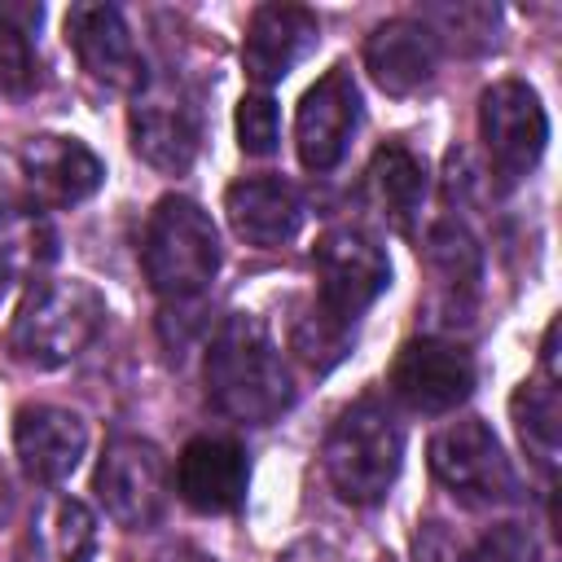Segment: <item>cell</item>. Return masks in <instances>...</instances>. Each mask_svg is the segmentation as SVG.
<instances>
[{
  "mask_svg": "<svg viewBox=\"0 0 562 562\" xmlns=\"http://www.w3.org/2000/svg\"><path fill=\"white\" fill-rule=\"evenodd\" d=\"M105 325V299L79 281V277H66V281H40L13 325H9V351L22 360V364H35V369H57L66 360H75Z\"/></svg>",
  "mask_w": 562,
  "mask_h": 562,
  "instance_id": "3",
  "label": "cell"
},
{
  "mask_svg": "<svg viewBox=\"0 0 562 562\" xmlns=\"http://www.w3.org/2000/svg\"><path fill=\"white\" fill-rule=\"evenodd\" d=\"M509 413H514V430H518L527 457L544 474H553V465H558V435H562V400H558L553 378H527L514 391Z\"/></svg>",
  "mask_w": 562,
  "mask_h": 562,
  "instance_id": "23",
  "label": "cell"
},
{
  "mask_svg": "<svg viewBox=\"0 0 562 562\" xmlns=\"http://www.w3.org/2000/svg\"><path fill=\"white\" fill-rule=\"evenodd\" d=\"M140 263H145L154 294L176 299V303L202 294L220 272V237H215L211 215L193 198L167 193L149 211Z\"/></svg>",
  "mask_w": 562,
  "mask_h": 562,
  "instance_id": "4",
  "label": "cell"
},
{
  "mask_svg": "<svg viewBox=\"0 0 562 562\" xmlns=\"http://www.w3.org/2000/svg\"><path fill=\"white\" fill-rule=\"evenodd\" d=\"M92 492L119 527H154L167 505V461L140 435H114L97 461Z\"/></svg>",
  "mask_w": 562,
  "mask_h": 562,
  "instance_id": "6",
  "label": "cell"
},
{
  "mask_svg": "<svg viewBox=\"0 0 562 562\" xmlns=\"http://www.w3.org/2000/svg\"><path fill=\"white\" fill-rule=\"evenodd\" d=\"M430 470L465 505H501L514 496V470L479 417H461L430 439Z\"/></svg>",
  "mask_w": 562,
  "mask_h": 562,
  "instance_id": "9",
  "label": "cell"
},
{
  "mask_svg": "<svg viewBox=\"0 0 562 562\" xmlns=\"http://www.w3.org/2000/svg\"><path fill=\"white\" fill-rule=\"evenodd\" d=\"M66 44L75 48L79 66L105 83V88H127L136 92L149 75L140 61V48L114 4H70L66 9Z\"/></svg>",
  "mask_w": 562,
  "mask_h": 562,
  "instance_id": "12",
  "label": "cell"
},
{
  "mask_svg": "<svg viewBox=\"0 0 562 562\" xmlns=\"http://www.w3.org/2000/svg\"><path fill=\"white\" fill-rule=\"evenodd\" d=\"M97 549V518L75 496H44L18 540L13 562H92Z\"/></svg>",
  "mask_w": 562,
  "mask_h": 562,
  "instance_id": "19",
  "label": "cell"
},
{
  "mask_svg": "<svg viewBox=\"0 0 562 562\" xmlns=\"http://www.w3.org/2000/svg\"><path fill=\"white\" fill-rule=\"evenodd\" d=\"M40 4H0V92L26 97L35 88V48L31 31L40 26Z\"/></svg>",
  "mask_w": 562,
  "mask_h": 562,
  "instance_id": "25",
  "label": "cell"
},
{
  "mask_svg": "<svg viewBox=\"0 0 562 562\" xmlns=\"http://www.w3.org/2000/svg\"><path fill=\"white\" fill-rule=\"evenodd\" d=\"M386 386L413 413H452L474 391V360L448 338H408L386 369Z\"/></svg>",
  "mask_w": 562,
  "mask_h": 562,
  "instance_id": "10",
  "label": "cell"
},
{
  "mask_svg": "<svg viewBox=\"0 0 562 562\" xmlns=\"http://www.w3.org/2000/svg\"><path fill=\"white\" fill-rule=\"evenodd\" d=\"M250 461L237 439L224 435H198L180 448L176 461V492L198 514H233L246 501Z\"/></svg>",
  "mask_w": 562,
  "mask_h": 562,
  "instance_id": "13",
  "label": "cell"
},
{
  "mask_svg": "<svg viewBox=\"0 0 562 562\" xmlns=\"http://www.w3.org/2000/svg\"><path fill=\"white\" fill-rule=\"evenodd\" d=\"M281 140V114H277V101L268 92H246L237 101V145L241 154L250 158H263L272 154Z\"/></svg>",
  "mask_w": 562,
  "mask_h": 562,
  "instance_id": "27",
  "label": "cell"
},
{
  "mask_svg": "<svg viewBox=\"0 0 562 562\" xmlns=\"http://www.w3.org/2000/svg\"><path fill=\"white\" fill-rule=\"evenodd\" d=\"M57 259V233L35 206H0V285L44 272Z\"/></svg>",
  "mask_w": 562,
  "mask_h": 562,
  "instance_id": "22",
  "label": "cell"
},
{
  "mask_svg": "<svg viewBox=\"0 0 562 562\" xmlns=\"http://www.w3.org/2000/svg\"><path fill=\"white\" fill-rule=\"evenodd\" d=\"M417 562H536V540L522 522H496L474 540L452 536L448 522H422L413 540Z\"/></svg>",
  "mask_w": 562,
  "mask_h": 562,
  "instance_id": "20",
  "label": "cell"
},
{
  "mask_svg": "<svg viewBox=\"0 0 562 562\" xmlns=\"http://www.w3.org/2000/svg\"><path fill=\"white\" fill-rule=\"evenodd\" d=\"M312 268H316V307L351 329L356 316L391 285V259L386 250L360 233V228H329L312 246Z\"/></svg>",
  "mask_w": 562,
  "mask_h": 562,
  "instance_id": "5",
  "label": "cell"
},
{
  "mask_svg": "<svg viewBox=\"0 0 562 562\" xmlns=\"http://www.w3.org/2000/svg\"><path fill=\"white\" fill-rule=\"evenodd\" d=\"M479 136L492 158V171L514 184L540 162L549 140V114L527 83L501 79L479 97Z\"/></svg>",
  "mask_w": 562,
  "mask_h": 562,
  "instance_id": "8",
  "label": "cell"
},
{
  "mask_svg": "<svg viewBox=\"0 0 562 562\" xmlns=\"http://www.w3.org/2000/svg\"><path fill=\"white\" fill-rule=\"evenodd\" d=\"M285 562H338L329 549H316V544H307V549H299V553H290Z\"/></svg>",
  "mask_w": 562,
  "mask_h": 562,
  "instance_id": "29",
  "label": "cell"
},
{
  "mask_svg": "<svg viewBox=\"0 0 562 562\" xmlns=\"http://www.w3.org/2000/svg\"><path fill=\"white\" fill-rule=\"evenodd\" d=\"M321 22L303 4H259L246 22L241 66L259 88L281 83L312 48H316Z\"/></svg>",
  "mask_w": 562,
  "mask_h": 562,
  "instance_id": "14",
  "label": "cell"
},
{
  "mask_svg": "<svg viewBox=\"0 0 562 562\" xmlns=\"http://www.w3.org/2000/svg\"><path fill=\"white\" fill-rule=\"evenodd\" d=\"M369 189H373L382 215L391 220V228L408 233L422 211V198H426V167L408 145L386 140L369 162Z\"/></svg>",
  "mask_w": 562,
  "mask_h": 562,
  "instance_id": "21",
  "label": "cell"
},
{
  "mask_svg": "<svg viewBox=\"0 0 562 562\" xmlns=\"http://www.w3.org/2000/svg\"><path fill=\"white\" fill-rule=\"evenodd\" d=\"M404 461V430L395 413L364 395L338 413L325 435V474L347 505H378Z\"/></svg>",
  "mask_w": 562,
  "mask_h": 562,
  "instance_id": "2",
  "label": "cell"
},
{
  "mask_svg": "<svg viewBox=\"0 0 562 562\" xmlns=\"http://www.w3.org/2000/svg\"><path fill=\"white\" fill-rule=\"evenodd\" d=\"M206 400L241 422V426H268L294 404V382L281 360V347L272 342L268 325L250 312L224 316L206 347Z\"/></svg>",
  "mask_w": 562,
  "mask_h": 562,
  "instance_id": "1",
  "label": "cell"
},
{
  "mask_svg": "<svg viewBox=\"0 0 562 562\" xmlns=\"http://www.w3.org/2000/svg\"><path fill=\"white\" fill-rule=\"evenodd\" d=\"M18 162H22L31 193L48 206H75L92 198L105 180L101 158L75 136H31L18 149Z\"/></svg>",
  "mask_w": 562,
  "mask_h": 562,
  "instance_id": "15",
  "label": "cell"
},
{
  "mask_svg": "<svg viewBox=\"0 0 562 562\" xmlns=\"http://www.w3.org/2000/svg\"><path fill=\"white\" fill-rule=\"evenodd\" d=\"M496 9H487V4H457V9H430V22H439V31H430L435 40L439 35H452L457 31V40L461 44H470L474 40V48H483V44H492V31H496Z\"/></svg>",
  "mask_w": 562,
  "mask_h": 562,
  "instance_id": "28",
  "label": "cell"
},
{
  "mask_svg": "<svg viewBox=\"0 0 562 562\" xmlns=\"http://www.w3.org/2000/svg\"><path fill=\"white\" fill-rule=\"evenodd\" d=\"M356 123H360L356 79L347 66H334L303 92L299 114H294V145H299L303 167L316 176L334 171L356 136Z\"/></svg>",
  "mask_w": 562,
  "mask_h": 562,
  "instance_id": "11",
  "label": "cell"
},
{
  "mask_svg": "<svg viewBox=\"0 0 562 562\" xmlns=\"http://www.w3.org/2000/svg\"><path fill=\"white\" fill-rule=\"evenodd\" d=\"M364 66H369V75H373V83L382 92L408 97V92H417V88H426L435 79L439 40L430 35L426 22H413V18L382 22L364 40Z\"/></svg>",
  "mask_w": 562,
  "mask_h": 562,
  "instance_id": "17",
  "label": "cell"
},
{
  "mask_svg": "<svg viewBox=\"0 0 562 562\" xmlns=\"http://www.w3.org/2000/svg\"><path fill=\"white\" fill-rule=\"evenodd\" d=\"M224 211H228L233 233L259 250L290 241L303 224V198L294 193V184H285L277 176H250V180L228 184Z\"/></svg>",
  "mask_w": 562,
  "mask_h": 562,
  "instance_id": "18",
  "label": "cell"
},
{
  "mask_svg": "<svg viewBox=\"0 0 562 562\" xmlns=\"http://www.w3.org/2000/svg\"><path fill=\"white\" fill-rule=\"evenodd\" d=\"M426 259H430L439 285H443L452 299H474L479 277H483V263H479L474 237H470L461 224L439 220V224L426 233Z\"/></svg>",
  "mask_w": 562,
  "mask_h": 562,
  "instance_id": "24",
  "label": "cell"
},
{
  "mask_svg": "<svg viewBox=\"0 0 562 562\" xmlns=\"http://www.w3.org/2000/svg\"><path fill=\"white\" fill-rule=\"evenodd\" d=\"M290 342L299 351V360H307L316 373L334 369L342 356H347V342H351V329L334 325L316 303H303L294 325H290Z\"/></svg>",
  "mask_w": 562,
  "mask_h": 562,
  "instance_id": "26",
  "label": "cell"
},
{
  "mask_svg": "<svg viewBox=\"0 0 562 562\" xmlns=\"http://www.w3.org/2000/svg\"><path fill=\"white\" fill-rule=\"evenodd\" d=\"M13 443L18 461L35 483H61L83 448H88V426L79 413L57 408V404H26L13 422Z\"/></svg>",
  "mask_w": 562,
  "mask_h": 562,
  "instance_id": "16",
  "label": "cell"
},
{
  "mask_svg": "<svg viewBox=\"0 0 562 562\" xmlns=\"http://www.w3.org/2000/svg\"><path fill=\"white\" fill-rule=\"evenodd\" d=\"M127 127H132V149L149 167H158L167 176H180L193 167L198 145H202V119H198L193 97L180 83L145 79L132 92Z\"/></svg>",
  "mask_w": 562,
  "mask_h": 562,
  "instance_id": "7",
  "label": "cell"
}]
</instances>
